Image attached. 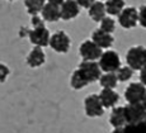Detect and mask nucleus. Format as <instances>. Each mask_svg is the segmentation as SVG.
<instances>
[{
	"label": "nucleus",
	"mask_w": 146,
	"mask_h": 133,
	"mask_svg": "<svg viewBox=\"0 0 146 133\" xmlns=\"http://www.w3.org/2000/svg\"><path fill=\"white\" fill-rule=\"evenodd\" d=\"M126 62L133 71H140L146 65V47L132 46L126 53Z\"/></svg>",
	"instance_id": "1"
},
{
	"label": "nucleus",
	"mask_w": 146,
	"mask_h": 133,
	"mask_svg": "<svg viewBox=\"0 0 146 133\" xmlns=\"http://www.w3.org/2000/svg\"><path fill=\"white\" fill-rule=\"evenodd\" d=\"M99 67L102 70V72H113L116 73L121 69V57L118 55V52L113 50H107L102 53L99 61Z\"/></svg>",
	"instance_id": "2"
},
{
	"label": "nucleus",
	"mask_w": 146,
	"mask_h": 133,
	"mask_svg": "<svg viewBox=\"0 0 146 133\" xmlns=\"http://www.w3.org/2000/svg\"><path fill=\"white\" fill-rule=\"evenodd\" d=\"M78 70L81 72V75L85 77V80L89 84L99 81L100 76H102V70L97 61H81L78 66Z\"/></svg>",
	"instance_id": "3"
},
{
	"label": "nucleus",
	"mask_w": 146,
	"mask_h": 133,
	"mask_svg": "<svg viewBox=\"0 0 146 133\" xmlns=\"http://www.w3.org/2000/svg\"><path fill=\"white\" fill-rule=\"evenodd\" d=\"M84 112L89 118H99L104 114V108L98 94H90L84 99Z\"/></svg>",
	"instance_id": "4"
},
{
	"label": "nucleus",
	"mask_w": 146,
	"mask_h": 133,
	"mask_svg": "<svg viewBox=\"0 0 146 133\" xmlns=\"http://www.w3.org/2000/svg\"><path fill=\"white\" fill-rule=\"evenodd\" d=\"M48 46L57 53H67L71 46V41H70V37L66 34V32L57 30L51 36Z\"/></svg>",
	"instance_id": "5"
},
{
	"label": "nucleus",
	"mask_w": 146,
	"mask_h": 133,
	"mask_svg": "<svg viewBox=\"0 0 146 133\" xmlns=\"http://www.w3.org/2000/svg\"><path fill=\"white\" fill-rule=\"evenodd\" d=\"M103 53V50L99 48L92 39L81 42L79 47V55L83 58V61H97L100 58Z\"/></svg>",
	"instance_id": "6"
},
{
	"label": "nucleus",
	"mask_w": 146,
	"mask_h": 133,
	"mask_svg": "<svg viewBox=\"0 0 146 133\" xmlns=\"http://www.w3.org/2000/svg\"><path fill=\"white\" fill-rule=\"evenodd\" d=\"M146 94V86L141 83H131L125 90V99L127 104H141Z\"/></svg>",
	"instance_id": "7"
},
{
	"label": "nucleus",
	"mask_w": 146,
	"mask_h": 133,
	"mask_svg": "<svg viewBox=\"0 0 146 133\" xmlns=\"http://www.w3.org/2000/svg\"><path fill=\"white\" fill-rule=\"evenodd\" d=\"M127 124H137L146 119V110L142 104H127L123 107Z\"/></svg>",
	"instance_id": "8"
},
{
	"label": "nucleus",
	"mask_w": 146,
	"mask_h": 133,
	"mask_svg": "<svg viewBox=\"0 0 146 133\" xmlns=\"http://www.w3.org/2000/svg\"><path fill=\"white\" fill-rule=\"evenodd\" d=\"M117 18L122 28L132 29L139 24V9H136L135 7H126Z\"/></svg>",
	"instance_id": "9"
},
{
	"label": "nucleus",
	"mask_w": 146,
	"mask_h": 133,
	"mask_svg": "<svg viewBox=\"0 0 146 133\" xmlns=\"http://www.w3.org/2000/svg\"><path fill=\"white\" fill-rule=\"evenodd\" d=\"M28 38H29L31 43L35 47H47L50 44V38H51V34H50V30L47 29L46 27L43 28H36V29H31L29 34H28Z\"/></svg>",
	"instance_id": "10"
},
{
	"label": "nucleus",
	"mask_w": 146,
	"mask_h": 133,
	"mask_svg": "<svg viewBox=\"0 0 146 133\" xmlns=\"http://www.w3.org/2000/svg\"><path fill=\"white\" fill-rule=\"evenodd\" d=\"M90 39L102 50L111 48L112 44L114 43V37L112 34H109V33L103 32V30L99 29V28H97V29H94L93 32H92Z\"/></svg>",
	"instance_id": "11"
},
{
	"label": "nucleus",
	"mask_w": 146,
	"mask_h": 133,
	"mask_svg": "<svg viewBox=\"0 0 146 133\" xmlns=\"http://www.w3.org/2000/svg\"><path fill=\"white\" fill-rule=\"evenodd\" d=\"M80 13V7L75 0H65L60 7V15L62 21L75 19Z\"/></svg>",
	"instance_id": "12"
},
{
	"label": "nucleus",
	"mask_w": 146,
	"mask_h": 133,
	"mask_svg": "<svg viewBox=\"0 0 146 133\" xmlns=\"http://www.w3.org/2000/svg\"><path fill=\"white\" fill-rule=\"evenodd\" d=\"M98 95H99V99L104 109L114 108L116 104L119 101V94L113 89H102V91Z\"/></svg>",
	"instance_id": "13"
},
{
	"label": "nucleus",
	"mask_w": 146,
	"mask_h": 133,
	"mask_svg": "<svg viewBox=\"0 0 146 133\" xmlns=\"http://www.w3.org/2000/svg\"><path fill=\"white\" fill-rule=\"evenodd\" d=\"M46 61V55L43 52V48L41 47H33V50L27 56V65L32 69L41 67Z\"/></svg>",
	"instance_id": "14"
},
{
	"label": "nucleus",
	"mask_w": 146,
	"mask_h": 133,
	"mask_svg": "<svg viewBox=\"0 0 146 133\" xmlns=\"http://www.w3.org/2000/svg\"><path fill=\"white\" fill-rule=\"evenodd\" d=\"M109 124L113 128H123V127L127 126L123 107H114V108H112L111 115H109Z\"/></svg>",
	"instance_id": "15"
},
{
	"label": "nucleus",
	"mask_w": 146,
	"mask_h": 133,
	"mask_svg": "<svg viewBox=\"0 0 146 133\" xmlns=\"http://www.w3.org/2000/svg\"><path fill=\"white\" fill-rule=\"evenodd\" d=\"M41 17L43 18L44 22H50V23H53V22L60 21L61 19L60 7L46 3V5L43 7V9H42V12H41Z\"/></svg>",
	"instance_id": "16"
},
{
	"label": "nucleus",
	"mask_w": 146,
	"mask_h": 133,
	"mask_svg": "<svg viewBox=\"0 0 146 133\" xmlns=\"http://www.w3.org/2000/svg\"><path fill=\"white\" fill-rule=\"evenodd\" d=\"M88 10H89L88 14H89V17H90V19L97 22V23H100V21H102L103 18H106L107 12H106V5L103 1L97 0Z\"/></svg>",
	"instance_id": "17"
},
{
	"label": "nucleus",
	"mask_w": 146,
	"mask_h": 133,
	"mask_svg": "<svg viewBox=\"0 0 146 133\" xmlns=\"http://www.w3.org/2000/svg\"><path fill=\"white\" fill-rule=\"evenodd\" d=\"M106 12L111 17H118L125 9V0H107L104 3Z\"/></svg>",
	"instance_id": "18"
},
{
	"label": "nucleus",
	"mask_w": 146,
	"mask_h": 133,
	"mask_svg": "<svg viewBox=\"0 0 146 133\" xmlns=\"http://www.w3.org/2000/svg\"><path fill=\"white\" fill-rule=\"evenodd\" d=\"M44 5H46V0H24V7L28 14H31L32 17L40 15Z\"/></svg>",
	"instance_id": "19"
},
{
	"label": "nucleus",
	"mask_w": 146,
	"mask_h": 133,
	"mask_svg": "<svg viewBox=\"0 0 146 133\" xmlns=\"http://www.w3.org/2000/svg\"><path fill=\"white\" fill-rule=\"evenodd\" d=\"M99 84L102 86V89H116L117 85H118V79L117 75L113 72H107V73H102L99 79Z\"/></svg>",
	"instance_id": "20"
},
{
	"label": "nucleus",
	"mask_w": 146,
	"mask_h": 133,
	"mask_svg": "<svg viewBox=\"0 0 146 133\" xmlns=\"http://www.w3.org/2000/svg\"><path fill=\"white\" fill-rule=\"evenodd\" d=\"M88 85H89V83L85 80V77L81 75V72L78 69L71 73V77H70V86H71L74 90H81V89H84V87H86Z\"/></svg>",
	"instance_id": "21"
},
{
	"label": "nucleus",
	"mask_w": 146,
	"mask_h": 133,
	"mask_svg": "<svg viewBox=\"0 0 146 133\" xmlns=\"http://www.w3.org/2000/svg\"><path fill=\"white\" fill-rule=\"evenodd\" d=\"M99 29H102L103 32H106V33L112 34V33L114 32V29H116V22H114V19L112 18V17H106V18H103L99 23Z\"/></svg>",
	"instance_id": "22"
},
{
	"label": "nucleus",
	"mask_w": 146,
	"mask_h": 133,
	"mask_svg": "<svg viewBox=\"0 0 146 133\" xmlns=\"http://www.w3.org/2000/svg\"><path fill=\"white\" fill-rule=\"evenodd\" d=\"M117 79H118V83H126V81L131 80V77L133 76V70L128 66H121V69L116 72Z\"/></svg>",
	"instance_id": "23"
},
{
	"label": "nucleus",
	"mask_w": 146,
	"mask_h": 133,
	"mask_svg": "<svg viewBox=\"0 0 146 133\" xmlns=\"http://www.w3.org/2000/svg\"><path fill=\"white\" fill-rule=\"evenodd\" d=\"M125 133H146V119L137 124H127L123 127Z\"/></svg>",
	"instance_id": "24"
},
{
	"label": "nucleus",
	"mask_w": 146,
	"mask_h": 133,
	"mask_svg": "<svg viewBox=\"0 0 146 133\" xmlns=\"http://www.w3.org/2000/svg\"><path fill=\"white\" fill-rule=\"evenodd\" d=\"M139 24L146 29V5H141L139 8Z\"/></svg>",
	"instance_id": "25"
},
{
	"label": "nucleus",
	"mask_w": 146,
	"mask_h": 133,
	"mask_svg": "<svg viewBox=\"0 0 146 133\" xmlns=\"http://www.w3.org/2000/svg\"><path fill=\"white\" fill-rule=\"evenodd\" d=\"M31 24H32L33 29H36V28H43L44 21L41 15H33L32 19H31Z\"/></svg>",
	"instance_id": "26"
},
{
	"label": "nucleus",
	"mask_w": 146,
	"mask_h": 133,
	"mask_svg": "<svg viewBox=\"0 0 146 133\" xmlns=\"http://www.w3.org/2000/svg\"><path fill=\"white\" fill-rule=\"evenodd\" d=\"M9 73H10L9 67H8L7 65H4V64L0 62V83H5L7 79H8V76H9Z\"/></svg>",
	"instance_id": "27"
},
{
	"label": "nucleus",
	"mask_w": 146,
	"mask_h": 133,
	"mask_svg": "<svg viewBox=\"0 0 146 133\" xmlns=\"http://www.w3.org/2000/svg\"><path fill=\"white\" fill-rule=\"evenodd\" d=\"M75 1L78 3V5H79L80 8H84V9H89V8L92 7V5L94 4L97 0H75Z\"/></svg>",
	"instance_id": "28"
},
{
	"label": "nucleus",
	"mask_w": 146,
	"mask_h": 133,
	"mask_svg": "<svg viewBox=\"0 0 146 133\" xmlns=\"http://www.w3.org/2000/svg\"><path fill=\"white\" fill-rule=\"evenodd\" d=\"M140 83L146 86V65L140 70Z\"/></svg>",
	"instance_id": "29"
},
{
	"label": "nucleus",
	"mask_w": 146,
	"mask_h": 133,
	"mask_svg": "<svg viewBox=\"0 0 146 133\" xmlns=\"http://www.w3.org/2000/svg\"><path fill=\"white\" fill-rule=\"evenodd\" d=\"M29 30L31 29H28V28H26V27L21 28V30H19V37H28V34H29Z\"/></svg>",
	"instance_id": "30"
},
{
	"label": "nucleus",
	"mask_w": 146,
	"mask_h": 133,
	"mask_svg": "<svg viewBox=\"0 0 146 133\" xmlns=\"http://www.w3.org/2000/svg\"><path fill=\"white\" fill-rule=\"evenodd\" d=\"M48 4H53V5H57V7H61V4H62L65 0H46Z\"/></svg>",
	"instance_id": "31"
},
{
	"label": "nucleus",
	"mask_w": 146,
	"mask_h": 133,
	"mask_svg": "<svg viewBox=\"0 0 146 133\" xmlns=\"http://www.w3.org/2000/svg\"><path fill=\"white\" fill-rule=\"evenodd\" d=\"M111 133H125V129L123 128H113V131Z\"/></svg>",
	"instance_id": "32"
},
{
	"label": "nucleus",
	"mask_w": 146,
	"mask_h": 133,
	"mask_svg": "<svg viewBox=\"0 0 146 133\" xmlns=\"http://www.w3.org/2000/svg\"><path fill=\"white\" fill-rule=\"evenodd\" d=\"M142 107H144V108H145V110H146V94H145V98H144V100H142Z\"/></svg>",
	"instance_id": "33"
},
{
	"label": "nucleus",
	"mask_w": 146,
	"mask_h": 133,
	"mask_svg": "<svg viewBox=\"0 0 146 133\" xmlns=\"http://www.w3.org/2000/svg\"><path fill=\"white\" fill-rule=\"evenodd\" d=\"M99 1H107V0H99Z\"/></svg>",
	"instance_id": "34"
},
{
	"label": "nucleus",
	"mask_w": 146,
	"mask_h": 133,
	"mask_svg": "<svg viewBox=\"0 0 146 133\" xmlns=\"http://www.w3.org/2000/svg\"><path fill=\"white\" fill-rule=\"evenodd\" d=\"M8 1H14V0H8Z\"/></svg>",
	"instance_id": "35"
}]
</instances>
